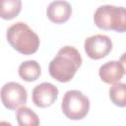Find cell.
<instances>
[{
	"mask_svg": "<svg viewBox=\"0 0 126 126\" xmlns=\"http://www.w3.org/2000/svg\"><path fill=\"white\" fill-rule=\"evenodd\" d=\"M22 10L21 0H0V18L12 20L17 17Z\"/></svg>",
	"mask_w": 126,
	"mask_h": 126,
	"instance_id": "8fae6325",
	"label": "cell"
},
{
	"mask_svg": "<svg viewBox=\"0 0 126 126\" xmlns=\"http://www.w3.org/2000/svg\"><path fill=\"white\" fill-rule=\"evenodd\" d=\"M32 102L41 108L52 105L58 97V89L53 84L44 82L35 86L32 94Z\"/></svg>",
	"mask_w": 126,
	"mask_h": 126,
	"instance_id": "52a82bcc",
	"label": "cell"
},
{
	"mask_svg": "<svg viewBox=\"0 0 126 126\" xmlns=\"http://www.w3.org/2000/svg\"><path fill=\"white\" fill-rule=\"evenodd\" d=\"M6 37L10 45L24 55L33 54L39 47L38 35L23 22L12 25L7 30Z\"/></svg>",
	"mask_w": 126,
	"mask_h": 126,
	"instance_id": "7a4b0ae2",
	"label": "cell"
},
{
	"mask_svg": "<svg viewBox=\"0 0 126 126\" xmlns=\"http://www.w3.org/2000/svg\"><path fill=\"white\" fill-rule=\"evenodd\" d=\"M71 14L72 7L67 1H53L46 9V15L48 19L55 24H63L67 22L70 19Z\"/></svg>",
	"mask_w": 126,
	"mask_h": 126,
	"instance_id": "9c48e42d",
	"label": "cell"
},
{
	"mask_svg": "<svg viewBox=\"0 0 126 126\" xmlns=\"http://www.w3.org/2000/svg\"><path fill=\"white\" fill-rule=\"evenodd\" d=\"M124 55L120 61H109L99 67L98 75L102 82L105 84H115L123 78L125 74Z\"/></svg>",
	"mask_w": 126,
	"mask_h": 126,
	"instance_id": "ba28073f",
	"label": "cell"
},
{
	"mask_svg": "<svg viewBox=\"0 0 126 126\" xmlns=\"http://www.w3.org/2000/svg\"><path fill=\"white\" fill-rule=\"evenodd\" d=\"M0 97L3 105L6 108L14 110L27 102L28 93L21 84L9 82L1 88Z\"/></svg>",
	"mask_w": 126,
	"mask_h": 126,
	"instance_id": "5b68a950",
	"label": "cell"
},
{
	"mask_svg": "<svg viewBox=\"0 0 126 126\" xmlns=\"http://www.w3.org/2000/svg\"><path fill=\"white\" fill-rule=\"evenodd\" d=\"M84 48L87 55L94 60L105 57L112 49V41L105 34H94L85 40Z\"/></svg>",
	"mask_w": 126,
	"mask_h": 126,
	"instance_id": "8992f818",
	"label": "cell"
},
{
	"mask_svg": "<svg viewBox=\"0 0 126 126\" xmlns=\"http://www.w3.org/2000/svg\"><path fill=\"white\" fill-rule=\"evenodd\" d=\"M0 126H12V124L7 121H0Z\"/></svg>",
	"mask_w": 126,
	"mask_h": 126,
	"instance_id": "5bb4252c",
	"label": "cell"
},
{
	"mask_svg": "<svg viewBox=\"0 0 126 126\" xmlns=\"http://www.w3.org/2000/svg\"><path fill=\"white\" fill-rule=\"evenodd\" d=\"M19 76L26 82H33L37 80L41 74L39 63L35 60H28L19 66Z\"/></svg>",
	"mask_w": 126,
	"mask_h": 126,
	"instance_id": "30bf717a",
	"label": "cell"
},
{
	"mask_svg": "<svg viewBox=\"0 0 126 126\" xmlns=\"http://www.w3.org/2000/svg\"><path fill=\"white\" fill-rule=\"evenodd\" d=\"M61 108L64 115L71 120L83 119L90 110L89 98L78 90H71L65 93Z\"/></svg>",
	"mask_w": 126,
	"mask_h": 126,
	"instance_id": "277c9868",
	"label": "cell"
},
{
	"mask_svg": "<svg viewBox=\"0 0 126 126\" xmlns=\"http://www.w3.org/2000/svg\"><path fill=\"white\" fill-rule=\"evenodd\" d=\"M94 22L101 30L124 32L126 31V10L113 5L100 6L94 14Z\"/></svg>",
	"mask_w": 126,
	"mask_h": 126,
	"instance_id": "3957f363",
	"label": "cell"
},
{
	"mask_svg": "<svg viewBox=\"0 0 126 126\" xmlns=\"http://www.w3.org/2000/svg\"><path fill=\"white\" fill-rule=\"evenodd\" d=\"M125 90H126V85L120 82L113 84L109 89V97L111 101L119 107H125L126 105Z\"/></svg>",
	"mask_w": 126,
	"mask_h": 126,
	"instance_id": "4fadbf2b",
	"label": "cell"
},
{
	"mask_svg": "<svg viewBox=\"0 0 126 126\" xmlns=\"http://www.w3.org/2000/svg\"><path fill=\"white\" fill-rule=\"evenodd\" d=\"M19 126H39V117L30 107L21 106L16 113Z\"/></svg>",
	"mask_w": 126,
	"mask_h": 126,
	"instance_id": "7c38bea8",
	"label": "cell"
},
{
	"mask_svg": "<svg viewBox=\"0 0 126 126\" xmlns=\"http://www.w3.org/2000/svg\"><path fill=\"white\" fill-rule=\"evenodd\" d=\"M81 65L82 57L80 52L75 47L66 45L62 47L50 61L48 71L54 80L67 83L73 79Z\"/></svg>",
	"mask_w": 126,
	"mask_h": 126,
	"instance_id": "6da1fadb",
	"label": "cell"
}]
</instances>
